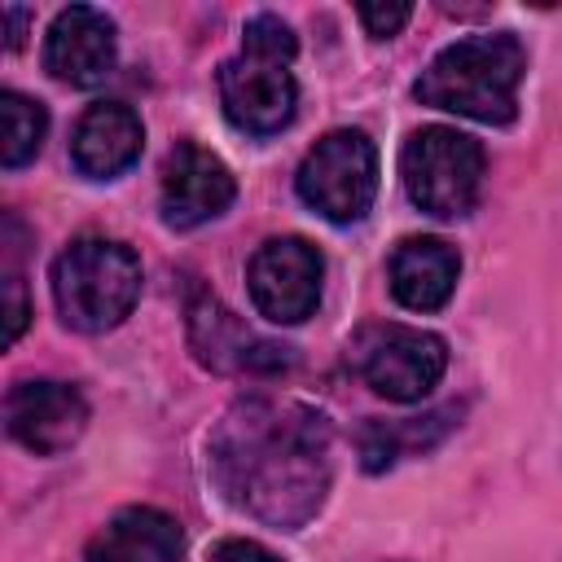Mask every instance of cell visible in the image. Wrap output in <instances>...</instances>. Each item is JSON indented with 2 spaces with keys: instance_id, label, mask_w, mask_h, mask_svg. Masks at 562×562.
Returning <instances> with one entry per match:
<instances>
[{
  "instance_id": "obj_1",
  "label": "cell",
  "mask_w": 562,
  "mask_h": 562,
  "mask_svg": "<svg viewBox=\"0 0 562 562\" xmlns=\"http://www.w3.org/2000/svg\"><path fill=\"white\" fill-rule=\"evenodd\" d=\"M211 474L237 509L294 531L316 518L334 479L329 417L299 400L246 395L211 435Z\"/></svg>"
},
{
  "instance_id": "obj_2",
  "label": "cell",
  "mask_w": 562,
  "mask_h": 562,
  "mask_svg": "<svg viewBox=\"0 0 562 562\" xmlns=\"http://www.w3.org/2000/svg\"><path fill=\"white\" fill-rule=\"evenodd\" d=\"M527 70V53L518 35L487 31L448 44L413 83V97L430 110H448L474 123H514L518 83Z\"/></svg>"
},
{
  "instance_id": "obj_3",
  "label": "cell",
  "mask_w": 562,
  "mask_h": 562,
  "mask_svg": "<svg viewBox=\"0 0 562 562\" xmlns=\"http://www.w3.org/2000/svg\"><path fill=\"white\" fill-rule=\"evenodd\" d=\"M294 53L299 40L277 13H255L241 26V53L220 66V101L233 127L250 136H272L294 119Z\"/></svg>"
},
{
  "instance_id": "obj_4",
  "label": "cell",
  "mask_w": 562,
  "mask_h": 562,
  "mask_svg": "<svg viewBox=\"0 0 562 562\" xmlns=\"http://www.w3.org/2000/svg\"><path fill=\"white\" fill-rule=\"evenodd\" d=\"M140 299V259L114 237H75L53 259V303L79 334H105Z\"/></svg>"
},
{
  "instance_id": "obj_5",
  "label": "cell",
  "mask_w": 562,
  "mask_h": 562,
  "mask_svg": "<svg viewBox=\"0 0 562 562\" xmlns=\"http://www.w3.org/2000/svg\"><path fill=\"white\" fill-rule=\"evenodd\" d=\"M400 180L426 215L457 220L479 202L483 145L457 127H422L400 149Z\"/></svg>"
},
{
  "instance_id": "obj_6",
  "label": "cell",
  "mask_w": 562,
  "mask_h": 562,
  "mask_svg": "<svg viewBox=\"0 0 562 562\" xmlns=\"http://www.w3.org/2000/svg\"><path fill=\"white\" fill-rule=\"evenodd\" d=\"M347 360L360 373V382L395 404H413L430 395L448 369V342L430 329L395 325V321H373L356 329L347 342Z\"/></svg>"
},
{
  "instance_id": "obj_7",
  "label": "cell",
  "mask_w": 562,
  "mask_h": 562,
  "mask_svg": "<svg viewBox=\"0 0 562 562\" xmlns=\"http://www.w3.org/2000/svg\"><path fill=\"white\" fill-rule=\"evenodd\" d=\"M299 198L329 224H356L378 198V149L360 127H338L299 162Z\"/></svg>"
},
{
  "instance_id": "obj_8",
  "label": "cell",
  "mask_w": 562,
  "mask_h": 562,
  "mask_svg": "<svg viewBox=\"0 0 562 562\" xmlns=\"http://www.w3.org/2000/svg\"><path fill=\"white\" fill-rule=\"evenodd\" d=\"M325 259L307 237H268L246 268L250 303L272 325H299L321 303Z\"/></svg>"
},
{
  "instance_id": "obj_9",
  "label": "cell",
  "mask_w": 562,
  "mask_h": 562,
  "mask_svg": "<svg viewBox=\"0 0 562 562\" xmlns=\"http://www.w3.org/2000/svg\"><path fill=\"white\" fill-rule=\"evenodd\" d=\"M4 426L26 452L57 457L83 435L88 400L70 382H53V378L13 382L9 400H4Z\"/></svg>"
},
{
  "instance_id": "obj_10",
  "label": "cell",
  "mask_w": 562,
  "mask_h": 562,
  "mask_svg": "<svg viewBox=\"0 0 562 562\" xmlns=\"http://www.w3.org/2000/svg\"><path fill=\"white\" fill-rule=\"evenodd\" d=\"M233 198H237V180L211 149H202L193 140H180L167 154L162 193H158L167 228H198V224L224 215L233 206Z\"/></svg>"
},
{
  "instance_id": "obj_11",
  "label": "cell",
  "mask_w": 562,
  "mask_h": 562,
  "mask_svg": "<svg viewBox=\"0 0 562 562\" xmlns=\"http://www.w3.org/2000/svg\"><path fill=\"white\" fill-rule=\"evenodd\" d=\"M119 57L114 22L92 4H70L44 35V70L70 88H97Z\"/></svg>"
},
{
  "instance_id": "obj_12",
  "label": "cell",
  "mask_w": 562,
  "mask_h": 562,
  "mask_svg": "<svg viewBox=\"0 0 562 562\" xmlns=\"http://www.w3.org/2000/svg\"><path fill=\"white\" fill-rule=\"evenodd\" d=\"M189 342L198 360L215 373H277L290 364V347L259 338L255 329H246L237 312L206 294L189 307Z\"/></svg>"
},
{
  "instance_id": "obj_13",
  "label": "cell",
  "mask_w": 562,
  "mask_h": 562,
  "mask_svg": "<svg viewBox=\"0 0 562 562\" xmlns=\"http://www.w3.org/2000/svg\"><path fill=\"white\" fill-rule=\"evenodd\" d=\"M140 145H145V127L136 110L123 101H97L75 123L70 162L88 180H114L140 158Z\"/></svg>"
},
{
  "instance_id": "obj_14",
  "label": "cell",
  "mask_w": 562,
  "mask_h": 562,
  "mask_svg": "<svg viewBox=\"0 0 562 562\" xmlns=\"http://www.w3.org/2000/svg\"><path fill=\"white\" fill-rule=\"evenodd\" d=\"M184 549L180 522L154 505L119 509L92 540L83 562H176Z\"/></svg>"
},
{
  "instance_id": "obj_15",
  "label": "cell",
  "mask_w": 562,
  "mask_h": 562,
  "mask_svg": "<svg viewBox=\"0 0 562 562\" xmlns=\"http://www.w3.org/2000/svg\"><path fill=\"white\" fill-rule=\"evenodd\" d=\"M461 259L439 237H404L391 255V294L413 312H439L457 290Z\"/></svg>"
},
{
  "instance_id": "obj_16",
  "label": "cell",
  "mask_w": 562,
  "mask_h": 562,
  "mask_svg": "<svg viewBox=\"0 0 562 562\" xmlns=\"http://www.w3.org/2000/svg\"><path fill=\"white\" fill-rule=\"evenodd\" d=\"M448 413H430V417H408V422H369L360 430V465L369 474H382L391 470L400 457L417 452V448H430L439 435H443V422Z\"/></svg>"
},
{
  "instance_id": "obj_17",
  "label": "cell",
  "mask_w": 562,
  "mask_h": 562,
  "mask_svg": "<svg viewBox=\"0 0 562 562\" xmlns=\"http://www.w3.org/2000/svg\"><path fill=\"white\" fill-rule=\"evenodd\" d=\"M48 132V114L40 101L22 97V92H0V162L9 171L26 167Z\"/></svg>"
},
{
  "instance_id": "obj_18",
  "label": "cell",
  "mask_w": 562,
  "mask_h": 562,
  "mask_svg": "<svg viewBox=\"0 0 562 562\" xmlns=\"http://www.w3.org/2000/svg\"><path fill=\"white\" fill-rule=\"evenodd\" d=\"M356 13H360V22H364V31L373 40H386L413 18V4H360Z\"/></svg>"
},
{
  "instance_id": "obj_19",
  "label": "cell",
  "mask_w": 562,
  "mask_h": 562,
  "mask_svg": "<svg viewBox=\"0 0 562 562\" xmlns=\"http://www.w3.org/2000/svg\"><path fill=\"white\" fill-rule=\"evenodd\" d=\"M22 329H26V294H22V277L9 272L4 277V342H18Z\"/></svg>"
},
{
  "instance_id": "obj_20",
  "label": "cell",
  "mask_w": 562,
  "mask_h": 562,
  "mask_svg": "<svg viewBox=\"0 0 562 562\" xmlns=\"http://www.w3.org/2000/svg\"><path fill=\"white\" fill-rule=\"evenodd\" d=\"M206 562H281V558L255 540H220Z\"/></svg>"
},
{
  "instance_id": "obj_21",
  "label": "cell",
  "mask_w": 562,
  "mask_h": 562,
  "mask_svg": "<svg viewBox=\"0 0 562 562\" xmlns=\"http://www.w3.org/2000/svg\"><path fill=\"white\" fill-rule=\"evenodd\" d=\"M4 22H9V48H18V44H22V26H26V9L9 4V9H4Z\"/></svg>"
}]
</instances>
